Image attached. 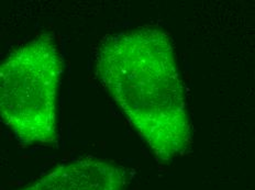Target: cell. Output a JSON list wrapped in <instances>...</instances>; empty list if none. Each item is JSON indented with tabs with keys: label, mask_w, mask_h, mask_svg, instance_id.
Returning a JSON list of instances; mask_svg holds the SVG:
<instances>
[{
	"label": "cell",
	"mask_w": 255,
	"mask_h": 190,
	"mask_svg": "<svg viewBox=\"0 0 255 190\" xmlns=\"http://www.w3.org/2000/svg\"><path fill=\"white\" fill-rule=\"evenodd\" d=\"M96 74L158 161L188 149L185 91L166 32L142 26L106 36L96 52Z\"/></svg>",
	"instance_id": "cell-1"
},
{
	"label": "cell",
	"mask_w": 255,
	"mask_h": 190,
	"mask_svg": "<svg viewBox=\"0 0 255 190\" xmlns=\"http://www.w3.org/2000/svg\"><path fill=\"white\" fill-rule=\"evenodd\" d=\"M63 71L57 45L41 34L12 51L0 67L1 120L20 143L57 140L56 99Z\"/></svg>",
	"instance_id": "cell-2"
},
{
	"label": "cell",
	"mask_w": 255,
	"mask_h": 190,
	"mask_svg": "<svg viewBox=\"0 0 255 190\" xmlns=\"http://www.w3.org/2000/svg\"><path fill=\"white\" fill-rule=\"evenodd\" d=\"M128 171L109 161L85 157L56 167L20 190H125Z\"/></svg>",
	"instance_id": "cell-3"
}]
</instances>
